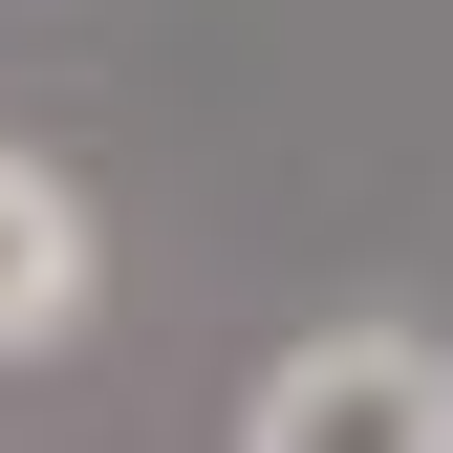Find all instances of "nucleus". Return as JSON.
I'll use <instances>...</instances> for the list:
<instances>
[{
	"label": "nucleus",
	"instance_id": "f03ea898",
	"mask_svg": "<svg viewBox=\"0 0 453 453\" xmlns=\"http://www.w3.org/2000/svg\"><path fill=\"white\" fill-rule=\"evenodd\" d=\"M87 303H108V216H87V173L0 130V367H43Z\"/></svg>",
	"mask_w": 453,
	"mask_h": 453
},
{
	"label": "nucleus",
	"instance_id": "f257e3e1",
	"mask_svg": "<svg viewBox=\"0 0 453 453\" xmlns=\"http://www.w3.org/2000/svg\"><path fill=\"white\" fill-rule=\"evenodd\" d=\"M238 453H453V346L432 324H303L238 388Z\"/></svg>",
	"mask_w": 453,
	"mask_h": 453
}]
</instances>
